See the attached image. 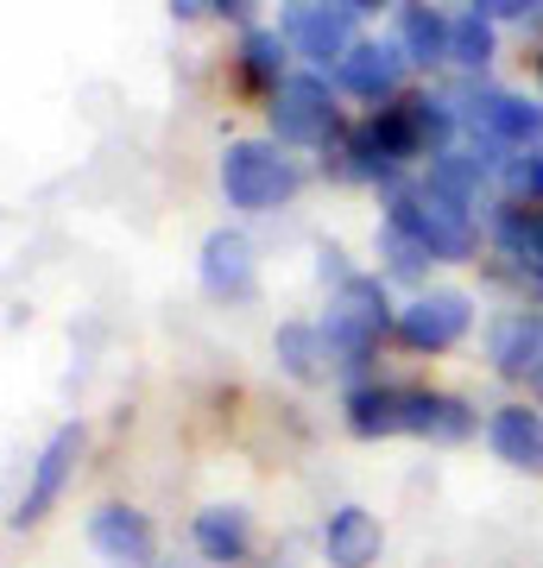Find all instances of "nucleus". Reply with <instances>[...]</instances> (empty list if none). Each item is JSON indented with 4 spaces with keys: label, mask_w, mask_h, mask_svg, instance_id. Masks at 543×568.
Returning <instances> with one entry per match:
<instances>
[{
    "label": "nucleus",
    "mask_w": 543,
    "mask_h": 568,
    "mask_svg": "<svg viewBox=\"0 0 543 568\" xmlns=\"http://www.w3.org/2000/svg\"><path fill=\"white\" fill-rule=\"evenodd\" d=\"M202 291L209 297H222V304H241V297H253V246H247V234H234V227H215L209 241H202Z\"/></svg>",
    "instance_id": "nucleus-10"
},
{
    "label": "nucleus",
    "mask_w": 543,
    "mask_h": 568,
    "mask_svg": "<svg viewBox=\"0 0 543 568\" xmlns=\"http://www.w3.org/2000/svg\"><path fill=\"white\" fill-rule=\"evenodd\" d=\"M241 82L247 89H265V95H279L284 82V39L272 26H247L241 32Z\"/></svg>",
    "instance_id": "nucleus-19"
},
{
    "label": "nucleus",
    "mask_w": 543,
    "mask_h": 568,
    "mask_svg": "<svg viewBox=\"0 0 543 568\" xmlns=\"http://www.w3.org/2000/svg\"><path fill=\"white\" fill-rule=\"evenodd\" d=\"M449 63H462V70H486V63H493V13H486V7L455 13V32H449Z\"/></svg>",
    "instance_id": "nucleus-21"
},
{
    "label": "nucleus",
    "mask_w": 543,
    "mask_h": 568,
    "mask_svg": "<svg viewBox=\"0 0 543 568\" xmlns=\"http://www.w3.org/2000/svg\"><path fill=\"white\" fill-rule=\"evenodd\" d=\"M385 227H399L404 241H418L430 260H467L474 253V222H467V209L443 203L436 190H392V203H385Z\"/></svg>",
    "instance_id": "nucleus-2"
},
{
    "label": "nucleus",
    "mask_w": 543,
    "mask_h": 568,
    "mask_svg": "<svg viewBox=\"0 0 543 568\" xmlns=\"http://www.w3.org/2000/svg\"><path fill=\"white\" fill-rule=\"evenodd\" d=\"M481 152L467 159V152H436L430 159V178H423V190H436L443 203H455V209H467L474 196H481Z\"/></svg>",
    "instance_id": "nucleus-20"
},
{
    "label": "nucleus",
    "mask_w": 543,
    "mask_h": 568,
    "mask_svg": "<svg viewBox=\"0 0 543 568\" xmlns=\"http://www.w3.org/2000/svg\"><path fill=\"white\" fill-rule=\"evenodd\" d=\"M366 0H298V7H284L279 13V39L291 44V51H303V58H335L342 63L348 51H354V26H361Z\"/></svg>",
    "instance_id": "nucleus-4"
},
{
    "label": "nucleus",
    "mask_w": 543,
    "mask_h": 568,
    "mask_svg": "<svg viewBox=\"0 0 543 568\" xmlns=\"http://www.w3.org/2000/svg\"><path fill=\"white\" fill-rule=\"evenodd\" d=\"M505 190H512V196H524V203H543V145H537V152L505 159Z\"/></svg>",
    "instance_id": "nucleus-25"
},
{
    "label": "nucleus",
    "mask_w": 543,
    "mask_h": 568,
    "mask_svg": "<svg viewBox=\"0 0 543 568\" xmlns=\"http://www.w3.org/2000/svg\"><path fill=\"white\" fill-rule=\"evenodd\" d=\"M298 190H303V164L279 140H234L222 152V196L234 209H247V215L291 203Z\"/></svg>",
    "instance_id": "nucleus-1"
},
{
    "label": "nucleus",
    "mask_w": 543,
    "mask_h": 568,
    "mask_svg": "<svg viewBox=\"0 0 543 568\" xmlns=\"http://www.w3.org/2000/svg\"><path fill=\"white\" fill-rule=\"evenodd\" d=\"M493 241H500L505 260H524L543 272V209H505L500 227H493Z\"/></svg>",
    "instance_id": "nucleus-22"
},
{
    "label": "nucleus",
    "mask_w": 543,
    "mask_h": 568,
    "mask_svg": "<svg viewBox=\"0 0 543 568\" xmlns=\"http://www.w3.org/2000/svg\"><path fill=\"white\" fill-rule=\"evenodd\" d=\"M152 568H183V562H152Z\"/></svg>",
    "instance_id": "nucleus-27"
},
{
    "label": "nucleus",
    "mask_w": 543,
    "mask_h": 568,
    "mask_svg": "<svg viewBox=\"0 0 543 568\" xmlns=\"http://www.w3.org/2000/svg\"><path fill=\"white\" fill-rule=\"evenodd\" d=\"M486 443H493V455H500L505 467H519V474H543V410L500 405V410H493V424H486Z\"/></svg>",
    "instance_id": "nucleus-12"
},
{
    "label": "nucleus",
    "mask_w": 543,
    "mask_h": 568,
    "mask_svg": "<svg viewBox=\"0 0 543 568\" xmlns=\"http://www.w3.org/2000/svg\"><path fill=\"white\" fill-rule=\"evenodd\" d=\"M348 429L366 443L404 436V386H354L348 392Z\"/></svg>",
    "instance_id": "nucleus-16"
},
{
    "label": "nucleus",
    "mask_w": 543,
    "mask_h": 568,
    "mask_svg": "<svg viewBox=\"0 0 543 568\" xmlns=\"http://www.w3.org/2000/svg\"><path fill=\"white\" fill-rule=\"evenodd\" d=\"M404 436H430V443H462L474 436V410L449 392L430 386H404Z\"/></svg>",
    "instance_id": "nucleus-13"
},
{
    "label": "nucleus",
    "mask_w": 543,
    "mask_h": 568,
    "mask_svg": "<svg viewBox=\"0 0 543 568\" xmlns=\"http://www.w3.org/2000/svg\"><path fill=\"white\" fill-rule=\"evenodd\" d=\"M486 347H493V366L500 373H537L543 366V316L537 310H505L500 323L486 328Z\"/></svg>",
    "instance_id": "nucleus-14"
},
{
    "label": "nucleus",
    "mask_w": 543,
    "mask_h": 568,
    "mask_svg": "<svg viewBox=\"0 0 543 568\" xmlns=\"http://www.w3.org/2000/svg\"><path fill=\"white\" fill-rule=\"evenodd\" d=\"M322 347H329V366L366 373V361L380 354V328L361 323V316H348V310L335 304V310H329V323H322Z\"/></svg>",
    "instance_id": "nucleus-18"
},
{
    "label": "nucleus",
    "mask_w": 543,
    "mask_h": 568,
    "mask_svg": "<svg viewBox=\"0 0 543 568\" xmlns=\"http://www.w3.org/2000/svg\"><path fill=\"white\" fill-rule=\"evenodd\" d=\"M474 328V297L467 291H423L399 310V342L418 354H449Z\"/></svg>",
    "instance_id": "nucleus-6"
},
{
    "label": "nucleus",
    "mask_w": 543,
    "mask_h": 568,
    "mask_svg": "<svg viewBox=\"0 0 543 568\" xmlns=\"http://www.w3.org/2000/svg\"><path fill=\"white\" fill-rule=\"evenodd\" d=\"M380 549H385L380 518H373L366 506H335L329 511V525H322V556H329L335 568H373Z\"/></svg>",
    "instance_id": "nucleus-11"
},
{
    "label": "nucleus",
    "mask_w": 543,
    "mask_h": 568,
    "mask_svg": "<svg viewBox=\"0 0 543 568\" xmlns=\"http://www.w3.org/2000/svg\"><path fill=\"white\" fill-rule=\"evenodd\" d=\"M537 379H543V366H537Z\"/></svg>",
    "instance_id": "nucleus-28"
},
{
    "label": "nucleus",
    "mask_w": 543,
    "mask_h": 568,
    "mask_svg": "<svg viewBox=\"0 0 543 568\" xmlns=\"http://www.w3.org/2000/svg\"><path fill=\"white\" fill-rule=\"evenodd\" d=\"M335 304L348 310V316H361V323H373L385 335V328H399V310H392V297H385L380 278H366V272H348L342 278V297Z\"/></svg>",
    "instance_id": "nucleus-23"
},
{
    "label": "nucleus",
    "mask_w": 543,
    "mask_h": 568,
    "mask_svg": "<svg viewBox=\"0 0 543 568\" xmlns=\"http://www.w3.org/2000/svg\"><path fill=\"white\" fill-rule=\"evenodd\" d=\"M322 361H329L322 328H310V323H284V328H279V366L291 373V379H316Z\"/></svg>",
    "instance_id": "nucleus-24"
},
{
    "label": "nucleus",
    "mask_w": 543,
    "mask_h": 568,
    "mask_svg": "<svg viewBox=\"0 0 543 568\" xmlns=\"http://www.w3.org/2000/svg\"><path fill=\"white\" fill-rule=\"evenodd\" d=\"M449 32H455V20L436 13V7H399V51L423 70L449 63Z\"/></svg>",
    "instance_id": "nucleus-17"
},
{
    "label": "nucleus",
    "mask_w": 543,
    "mask_h": 568,
    "mask_svg": "<svg viewBox=\"0 0 543 568\" xmlns=\"http://www.w3.org/2000/svg\"><path fill=\"white\" fill-rule=\"evenodd\" d=\"M380 253L392 260V272H399V278H418L423 265H436V260H430V253H423L418 241H404L399 227H385V234H380Z\"/></svg>",
    "instance_id": "nucleus-26"
},
{
    "label": "nucleus",
    "mask_w": 543,
    "mask_h": 568,
    "mask_svg": "<svg viewBox=\"0 0 543 568\" xmlns=\"http://www.w3.org/2000/svg\"><path fill=\"white\" fill-rule=\"evenodd\" d=\"M272 140L279 145H329L342 133V114H335V95L322 77H291L272 95Z\"/></svg>",
    "instance_id": "nucleus-5"
},
{
    "label": "nucleus",
    "mask_w": 543,
    "mask_h": 568,
    "mask_svg": "<svg viewBox=\"0 0 543 568\" xmlns=\"http://www.w3.org/2000/svg\"><path fill=\"white\" fill-rule=\"evenodd\" d=\"M77 462H82V429L77 424H63L51 443L39 448V462H32V480H26V493H20V506H13V525H39L44 511L58 506V493L70 487V474H77Z\"/></svg>",
    "instance_id": "nucleus-7"
},
{
    "label": "nucleus",
    "mask_w": 543,
    "mask_h": 568,
    "mask_svg": "<svg viewBox=\"0 0 543 568\" xmlns=\"http://www.w3.org/2000/svg\"><path fill=\"white\" fill-rule=\"evenodd\" d=\"M190 537H197L202 562L234 568V562H247V549H253V518H247L241 506H209V511H197Z\"/></svg>",
    "instance_id": "nucleus-15"
},
{
    "label": "nucleus",
    "mask_w": 543,
    "mask_h": 568,
    "mask_svg": "<svg viewBox=\"0 0 543 568\" xmlns=\"http://www.w3.org/2000/svg\"><path fill=\"white\" fill-rule=\"evenodd\" d=\"M404 51L399 39H361L335 63V82H342L348 95H361V102H399V82H404Z\"/></svg>",
    "instance_id": "nucleus-9"
},
{
    "label": "nucleus",
    "mask_w": 543,
    "mask_h": 568,
    "mask_svg": "<svg viewBox=\"0 0 543 568\" xmlns=\"http://www.w3.org/2000/svg\"><path fill=\"white\" fill-rule=\"evenodd\" d=\"M89 544L108 568H152V518L108 499V506L89 511Z\"/></svg>",
    "instance_id": "nucleus-8"
},
{
    "label": "nucleus",
    "mask_w": 543,
    "mask_h": 568,
    "mask_svg": "<svg viewBox=\"0 0 543 568\" xmlns=\"http://www.w3.org/2000/svg\"><path fill=\"white\" fill-rule=\"evenodd\" d=\"M455 114H462V126H474V140H481L486 152H500V145L537 152L543 145V102H531V95H512V89H467L462 102H455Z\"/></svg>",
    "instance_id": "nucleus-3"
}]
</instances>
